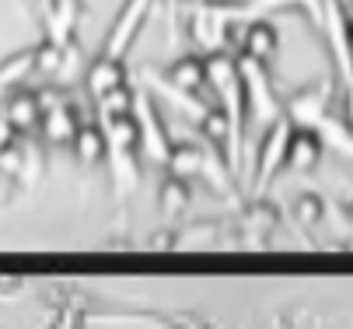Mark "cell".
I'll use <instances>...</instances> for the list:
<instances>
[{
    "label": "cell",
    "mask_w": 353,
    "mask_h": 329,
    "mask_svg": "<svg viewBox=\"0 0 353 329\" xmlns=\"http://www.w3.org/2000/svg\"><path fill=\"white\" fill-rule=\"evenodd\" d=\"M77 148H81V158H102V137L98 133H81Z\"/></svg>",
    "instance_id": "obj_3"
},
{
    "label": "cell",
    "mask_w": 353,
    "mask_h": 329,
    "mask_svg": "<svg viewBox=\"0 0 353 329\" xmlns=\"http://www.w3.org/2000/svg\"><path fill=\"white\" fill-rule=\"evenodd\" d=\"M287 158H290L294 168H312L315 158H319V140L312 133H297L287 144Z\"/></svg>",
    "instance_id": "obj_1"
},
{
    "label": "cell",
    "mask_w": 353,
    "mask_h": 329,
    "mask_svg": "<svg viewBox=\"0 0 353 329\" xmlns=\"http://www.w3.org/2000/svg\"><path fill=\"white\" fill-rule=\"evenodd\" d=\"M297 210H305L308 217H319V200H312V197H308V200H305V203H301Z\"/></svg>",
    "instance_id": "obj_5"
},
{
    "label": "cell",
    "mask_w": 353,
    "mask_h": 329,
    "mask_svg": "<svg viewBox=\"0 0 353 329\" xmlns=\"http://www.w3.org/2000/svg\"><path fill=\"white\" fill-rule=\"evenodd\" d=\"M276 46V35L270 28H259V32H252V42H248V50L252 53H270Z\"/></svg>",
    "instance_id": "obj_4"
},
{
    "label": "cell",
    "mask_w": 353,
    "mask_h": 329,
    "mask_svg": "<svg viewBox=\"0 0 353 329\" xmlns=\"http://www.w3.org/2000/svg\"><path fill=\"white\" fill-rule=\"evenodd\" d=\"M49 137H57V140H63V137H74V126H70V116L67 112H60V109H53L49 112Z\"/></svg>",
    "instance_id": "obj_2"
}]
</instances>
